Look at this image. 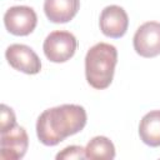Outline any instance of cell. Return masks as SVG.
<instances>
[{"instance_id":"1","label":"cell","mask_w":160,"mask_h":160,"mask_svg":"<svg viewBox=\"0 0 160 160\" xmlns=\"http://www.w3.org/2000/svg\"><path fill=\"white\" fill-rule=\"evenodd\" d=\"M86 111L76 104H64L44 110L36 121V135L41 144L55 146L86 125Z\"/></svg>"},{"instance_id":"2","label":"cell","mask_w":160,"mask_h":160,"mask_svg":"<svg viewBox=\"0 0 160 160\" xmlns=\"http://www.w3.org/2000/svg\"><path fill=\"white\" fill-rule=\"evenodd\" d=\"M118 62V50L108 42L91 46L85 56V76L90 86L98 90L106 89L114 78Z\"/></svg>"},{"instance_id":"3","label":"cell","mask_w":160,"mask_h":160,"mask_svg":"<svg viewBox=\"0 0 160 160\" xmlns=\"http://www.w3.org/2000/svg\"><path fill=\"white\" fill-rule=\"evenodd\" d=\"M78 49V40L65 30H56L50 32L42 44L45 56L52 62H65L71 59Z\"/></svg>"},{"instance_id":"4","label":"cell","mask_w":160,"mask_h":160,"mask_svg":"<svg viewBox=\"0 0 160 160\" xmlns=\"http://www.w3.org/2000/svg\"><path fill=\"white\" fill-rule=\"evenodd\" d=\"M36 12L30 6H11L4 15V25L6 30L16 36H26L31 34L36 28Z\"/></svg>"},{"instance_id":"5","label":"cell","mask_w":160,"mask_h":160,"mask_svg":"<svg viewBox=\"0 0 160 160\" xmlns=\"http://www.w3.org/2000/svg\"><path fill=\"white\" fill-rule=\"evenodd\" d=\"M29 138L26 130L20 125H14L0 135V159L20 160L26 154Z\"/></svg>"},{"instance_id":"6","label":"cell","mask_w":160,"mask_h":160,"mask_svg":"<svg viewBox=\"0 0 160 160\" xmlns=\"http://www.w3.org/2000/svg\"><path fill=\"white\" fill-rule=\"evenodd\" d=\"M132 45L142 58H154L160 55V22L146 21L140 25L134 35Z\"/></svg>"},{"instance_id":"7","label":"cell","mask_w":160,"mask_h":160,"mask_svg":"<svg viewBox=\"0 0 160 160\" xmlns=\"http://www.w3.org/2000/svg\"><path fill=\"white\" fill-rule=\"evenodd\" d=\"M5 58L11 68L24 74L35 75L41 70V61L39 56L28 45L11 44L5 51Z\"/></svg>"},{"instance_id":"8","label":"cell","mask_w":160,"mask_h":160,"mask_svg":"<svg viewBox=\"0 0 160 160\" xmlns=\"http://www.w3.org/2000/svg\"><path fill=\"white\" fill-rule=\"evenodd\" d=\"M101 32L108 38L119 39L125 35L129 26L126 11L119 5H109L102 9L99 20Z\"/></svg>"},{"instance_id":"9","label":"cell","mask_w":160,"mask_h":160,"mask_svg":"<svg viewBox=\"0 0 160 160\" xmlns=\"http://www.w3.org/2000/svg\"><path fill=\"white\" fill-rule=\"evenodd\" d=\"M80 8V0H45L44 12L54 24H65L70 21Z\"/></svg>"},{"instance_id":"10","label":"cell","mask_w":160,"mask_h":160,"mask_svg":"<svg viewBox=\"0 0 160 160\" xmlns=\"http://www.w3.org/2000/svg\"><path fill=\"white\" fill-rule=\"evenodd\" d=\"M139 135L144 144L151 148L160 146V110L149 111L142 116L139 124Z\"/></svg>"},{"instance_id":"11","label":"cell","mask_w":160,"mask_h":160,"mask_svg":"<svg viewBox=\"0 0 160 160\" xmlns=\"http://www.w3.org/2000/svg\"><path fill=\"white\" fill-rule=\"evenodd\" d=\"M85 158L90 160H95V159L111 160L115 158V146L109 138L95 136L88 142L85 148Z\"/></svg>"},{"instance_id":"12","label":"cell","mask_w":160,"mask_h":160,"mask_svg":"<svg viewBox=\"0 0 160 160\" xmlns=\"http://www.w3.org/2000/svg\"><path fill=\"white\" fill-rule=\"evenodd\" d=\"M0 109V132H4L14 125H16V118L10 106L1 104Z\"/></svg>"},{"instance_id":"13","label":"cell","mask_w":160,"mask_h":160,"mask_svg":"<svg viewBox=\"0 0 160 160\" xmlns=\"http://www.w3.org/2000/svg\"><path fill=\"white\" fill-rule=\"evenodd\" d=\"M72 159H76V160L86 159L85 149L79 145H70L56 154V160H72Z\"/></svg>"}]
</instances>
